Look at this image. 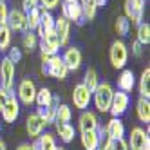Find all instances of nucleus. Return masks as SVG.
Instances as JSON below:
<instances>
[{
  "label": "nucleus",
  "mask_w": 150,
  "mask_h": 150,
  "mask_svg": "<svg viewBox=\"0 0 150 150\" xmlns=\"http://www.w3.org/2000/svg\"><path fill=\"white\" fill-rule=\"evenodd\" d=\"M38 6H40V0H22V7L20 9L24 13H29L33 7H38Z\"/></svg>",
  "instance_id": "e433bc0d"
},
{
  "label": "nucleus",
  "mask_w": 150,
  "mask_h": 150,
  "mask_svg": "<svg viewBox=\"0 0 150 150\" xmlns=\"http://www.w3.org/2000/svg\"><path fill=\"white\" fill-rule=\"evenodd\" d=\"M7 13H9V9L6 6L4 0H0V24H6V20H7Z\"/></svg>",
  "instance_id": "58836bf2"
},
{
  "label": "nucleus",
  "mask_w": 150,
  "mask_h": 150,
  "mask_svg": "<svg viewBox=\"0 0 150 150\" xmlns=\"http://www.w3.org/2000/svg\"><path fill=\"white\" fill-rule=\"evenodd\" d=\"M31 148H33V150H40V148H38V143H36V139H35V143H31Z\"/></svg>",
  "instance_id": "c03bdc74"
},
{
  "label": "nucleus",
  "mask_w": 150,
  "mask_h": 150,
  "mask_svg": "<svg viewBox=\"0 0 150 150\" xmlns=\"http://www.w3.org/2000/svg\"><path fill=\"white\" fill-rule=\"evenodd\" d=\"M136 112H137V117L141 123H150V100L146 98H139L137 103H136Z\"/></svg>",
  "instance_id": "aec40b11"
},
{
  "label": "nucleus",
  "mask_w": 150,
  "mask_h": 150,
  "mask_svg": "<svg viewBox=\"0 0 150 150\" xmlns=\"http://www.w3.org/2000/svg\"><path fill=\"white\" fill-rule=\"evenodd\" d=\"M109 150H128V143L125 137H120V139H112L110 141V148Z\"/></svg>",
  "instance_id": "f704fd0d"
},
{
  "label": "nucleus",
  "mask_w": 150,
  "mask_h": 150,
  "mask_svg": "<svg viewBox=\"0 0 150 150\" xmlns=\"http://www.w3.org/2000/svg\"><path fill=\"white\" fill-rule=\"evenodd\" d=\"M141 45H148L150 44V24L148 22H141L137 25V38H136Z\"/></svg>",
  "instance_id": "7c9ffc66"
},
{
  "label": "nucleus",
  "mask_w": 150,
  "mask_h": 150,
  "mask_svg": "<svg viewBox=\"0 0 150 150\" xmlns=\"http://www.w3.org/2000/svg\"><path fill=\"white\" fill-rule=\"evenodd\" d=\"M112 96H114V89L110 83H100L98 87H96V91L92 92V101L96 105V109H98L100 112H109L110 109V103H112Z\"/></svg>",
  "instance_id": "f03ea898"
},
{
  "label": "nucleus",
  "mask_w": 150,
  "mask_h": 150,
  "mask_svg": "<svg viewBox=\"0 0 150 150\" xmlns=\"http://www.w3.org/2000/svg\"><path fill=\"white\" fill-rule=\"evenodd\" d=\"M94 4L98 6V7H103V6L107 4V0H94Z\"/></svg>",
  "instance_id": "37998d69"
},
{
  "label": "nucleus",
  "mask_w": 150,
  "mask_h": 150,
  "mask_svg": "<svg viewBox=\"0 0 150 150\" xmlns=\"http://www.w3.org/2000/svg\"><path fill=\"white\" fill-rule=\"evenodd\" d=\"M56 134L63 143H71L74 139V127L71 123H56Z\"/></svg>",
  "instance_id": "5701e85b"
},
{
  "label": "nucleus",
  "mask_w": 150,
  "mask_h": 150,
  "mask_svg": "<svg viewBox=\"0 0 150 150\" xmlns=\"http://www.w3.org/2000/svg\"><path fill=\"white\" fill-rule=\"evenodd\" d=\"M81 4V15L83 20H94L96 11H98V6L94 4V0H89V2H80Z\"/></svg>",
  "instance_id": "473e14b6"
},
{
  "label": "nucleus",
  "mask_w": 150,
  "mask_h": 150,
  "mask_svg": "<svg viewBox=\"0 0 150 150\" xmlns=\"http://www.w3.org/2000/svg\"><path fill=\"white\" fill-rule=\"evenodd\" d=\"M139 98H150V67L143 69L139 78Z\"/></svg>",
  "instance_id": "4be33fe9"
},
{
  "label": "nucleus",
  "mask_w": 150,
  "mask_h": 150,
  "mask_svg": "<svg viewBox=\"0 0 150 150\" xmlns=\"http://www.w3.org/2000/svg\"><path fill=\"white\" fill-rule=\"evenodd\" d=\"M45 125H47V123L42 120V117H40L36 112L29 114V116H27V120H25V130H27V136H29V137H33V139H36L42 132H44Z\"/></svg>",
  "instance_id": "ddd939ff"
},
{
  "label": "nucleus",
  "mask_w": 150,
  "mask_h": 150,
  "mask_svg": "<svg viewBox=\"0 0 150 150\" xmlns=\"http://www.w3.org/2000/svg\"><path fill=\"white\" fill-rule=\"evenodd\" d=\"M0 150H7V146H6V143L2 141V139H0Z\"/></svg>",
  "instance_id": "a18cd8bd"
},
{
  "label": "nucleus",
  "mask_w": 150,
  "mask_h": 150,
  "mask_svg": "<svg viewBox=\"0 0 150 150\" xmlns=\"http://www.w3.org/2000/svg\"><path fill=\"white\" fill-rule=\"evenodd\" d=\"M67 67L63 60L54 54V56H49V54H42V74L51 78H56V80H65L67 78Z\"/></svg>",
  "instance_id": "f257e3e1"
},
{
  "label": "nucleus",
  "mask_w": 150,
  "mask_h": 150,
  "mask_svg": "<svg viewBox=\"0 0 150 150\" xmlns=\"http://www.w3.org/2000/svg\"><path fill=\"white\" fill-rule=\"evenodd\" d=\"M83 85H85V87H87L91 92H94V91H96V87L100 85V80H98V72H96L94 69H87V71H85Z\"/></svg>",
  "instance_id": "c85d7f7f"
},
{
  "label": "nucleus",
  "mask_w": 150,
  "mask_h": 150,
  "mask_svg": "<svg viewBox=\"0 0 150 150\" xmlns=\"http://www.w3.org/2000/svg\"><path fill=\"white\" fill-rule=\"evenodd\" d=\"M98 127H100V121H98V117H96L94 112H91V110H83V112H81L80 120H78V128H80V132L96 130Z\"/></svg>",
  "instance_id": "f3484780"
},
{
  "label": "nucleus",
  "mask_w": 150,
  "mask_h": 150,
  "mask_svg": "<svg viewBox=\"0 0 150 150\" xmlns=\"http://www.w3.org/2000/svg\"><path fill=\"white\" fill-rule=\"evenodd\" d=\"M36 114L44 120L47 125L56 123V107H38Z\"/></svg>",
  "instance_id": "bb28decb"
},
{
  "label": "nucleus",
  "mask_w": 150,
  "mask_h": 150,
  "mask_svg": "<svg viewBox=\"0 0 150 150\" xmlns=\"http://www.w3.org/2000/svg\"><path fill=\"white\" fill-rule=\"evenodd\" d=\"M35 103L38 107H52V92H51V89H47V87L36 89Z\"/></svg>",
  "instance_id": "b1692460"
},
{
  "label": "nucleus",
  "mask_w": 150,
  "mask_h": 150,
  "mask_svg": "<svg viewBox=\"0 0 150 150\" xmlns=\"http://www.w3.org/2000/svg\"><path fill=\"white\" fill-rule=\"evenodd\" d=\"M130 22H128V18L123 15V16H117L116 18V25H114V29H116V33H117V36H127L128 35V31H130Z\"/></svg>",
  "instance_id": "2f4dec72"
},
{
  "label": "nucleus",
  "mask_w": 150,
  "mask_h": 150,
  "mask_svg": "<svg viewBox=\"0 0 150 150\" xmlns=\"http://www.w3.org/2000/svg\"><path fill=\"white\" fill-rule=\"evenodd\" d=\"M60 7H62V16L67 18L69 22H74L81 25L85 20L81 15V4L80 0H60Z\"/></svg>",
  "instance_id": "20e7f679"
},
{
  "label": "nucleus",
  "mask_w": 150,
  "mask_h": 150,
  "mask_svg": "<svg viewBox=\"0 0 150 150\" xmlns=\"http://www.w3.org/2000/svg\"><path fill=\"white\" fill-rule=\"evenodd\" d=\"M16 150H33V148H31V145H29V143H22Z\"/></svg>",
  "instance_id": "79ce46f5"
},
{
  "label": "nucleus",
  "mask_w": 150,
  "mask_h": 150,
  "mask_svg": "<svg viewBox=\"0 0 150 150\" xmlns=\"http://www.w3.org/2000/svg\"><path fill=\"white\" fill-rule=\"evenodd\" d=\"M63 63H65V67L67 71H78L81 67V62H83V56H81V52L78 47H67L65 52H63V56H62Z\"/></svg>",
  "instance_id": "f8f14e48"
},
{
  "label": "nucleus",
  "mask_w": 150,
  "mask_h": 150,
  "mask_svg": "<svg viewBox=\"0 0 150 150\" xmlns=\"http://www.w3.org/2000/svg\"><path fill=\"white\" fill-rule=\"evenodd\" d=\"M40 13L42 7H33L29 13H25V20H27V31H36L40 25Z\"/></svg>",
  "instance_id": "a878e982"
},
{
  "label": "nucleus",
  "mask_w": 150,
  "mask_h": 150,
  "mask_svg": "<svg viewBox=\"0 0 150 150\" xmlns=\"http://www.w3.org/2000/svg\"><path fill=\"white\" fill-rule=\"evenodd\" d=\"M18 103H24V105H31L35 103L36 98V85L31 78H24L18 85Z\"/></svg>",
  "instance_id": "6e6552de"
},
{
  "label": "nucleus",
  "mask_w": 150,
  "mask_h": 150,
  "mask_svg": "<svg viewBox=\"0 0 150 150\" xmlns=\"http://www.w3.org/2000/svg\"><path fill=\"white\" fill-rule=\"evenodd\" d=\"M9 94H11V92H7V91H4L2 87H0V110H2V107H4V103H6Z\"/></svg>",
  "instance_id": "a19ab883"
},
{
  "label": "nucleus",
  "mask_w": 150,
  "mask_h": 150,
  "mask_svg": "<svg viewBox=\"0 0 150 150\" xmlns=\"http://www.w3.org/2000/svg\"><path fill=\"white\" fill-rule=\"evenodd\" d=\"M128 105H130V96H128L127 92L117 91L112 96V103H110L109 112L112 114V117H121L128 110Z\"/></svg>",
  "instance_id": "9d476101"
},
{
  "label": "nucleus",
  "mask_w": 150,
  "mask_h": 150,
  "mask_svg": "<svg viewBox=\"0 0 150 150\" xmlns=\"http://www.w3.org/2000/svg\"><path fill=\"white\" fill-rule=\"evenodd\" d=\"M15 63L9 60L7 56L2 58L0 62V87L7 92H13V85H15Z\"/></svg>",
  "instance_id": "39448f33"
},
{
  "label": "nucleus",
  "mask_w": 150,
  "mask_h": 150,
  "mask_svg": "<svg viewBox=\"0 0 150 150\" xmlns=\"http://www.w3.org/2000/svg\"><path fill=\"white\" fill-rule=\"evenodd\" d=\"M146 141H148V134L141 127H134L130 130V134H128V139H127L128 150H143Z\"/></svg>",
  "instance_id": "4468645a"
},
{
  "label": "nucleus",
  "mask_w": 150,
  "mask_h": 150,
  "mask_svg": "<svg viewBox=\"0 0 150 150\" xmlns=\"http://www.w3.org/2000/svg\"><path fill=\"white\" fill-rule=\"evenodd\" d=\"M36 45H38V36H36V33H35V31H25L24 38H22V47L27 52H31L33 49H36Z\"/></svg>",
  "instance_id": "c756f323"
},
{
  "label": "nucleus",
  "mask_w": 150,
  "mask_h": 150,
  "mask_svg": "<svg viewBox=\"0 0 150 150\" xmlns=\"http://www.w3.org/2000/svg\"><path fill=\"white\" fill-rule=\"evenodd\" d=\"M11 45V31L6 24H0V51Z\"/></svg>",
  "instance_id": "72a5a7b5"
},
{
  "label": "nucleus",
  "mask_w": 150,
  "mask_h": 150,
  "mask_svg": "<svg viewBox=\"0 0 150 150\" xmlns=\"http://www.w3.org/2000/svg\"><path fill=\"white\" fill-rule=\"evenodd\" d=\"M125 16L128 18V22L139 25L143 20V13H145V0H125Z\"/></svg>",
  "instance_id": "423d86ee"
},
{
  "label": "nucleus",
  "mask_w": 150,
  "mask_h": 150,
  "mask_svg": "<svg viewBox=\"0 0 150 150\" xmlns=\"http://www.w3.org/2000/svg\"><path fill=\"white\" fill-rule=\"evenodd\" d=\"M130 47H132V52H134V56H137V58H139V56L143 54V45L139 44L137 40H134V42H132V45H130Z\"/></svg>",
  "instance_id": "ea45409f"
},
{
  "label": "nucleus",
  "mask_w": 150,
  "mask_h": 150,
  "mask_svg": "<svg viewBox=\"0 0 150 150\" xmlns=\"http://www.w3.org/2000/svg\"><path fill=\"white\" fill-rule=\"evenodd\" d=\"M0 128H2V127H0Z\"/></svg>",
  "instance_id": "09e8293b"
},
{
  "label": "nucleus",
  "mask_w": 150,
  "mask_h": 150,
  "mask_svg": "<svg viewBox=\"0 0 150 150\" xmlns=\"http://www.w3.org/2000/svg\"><path fill=\"white\" fill-rule=\"evenodd\" d=\"M56 150H65V148H63V146H56Z\"/></svg>",
  "instance_id": "49530a36"
},
{
  "label": "nucleus",
  "mask_w": 150,
  "mask_h": 150,
  "mask_svg": "<svg viewBox=\"0 0 150 150\" xmlns=\"http://www.w3.org/2000/svg\"><path fill=\"white\" fill-rule=\"evenodd\" d=\"M0 114H2V120L6 123H15L18 120V116H20V103L16 100V96L15 92H11L7 96V100L2 107V110H0Z\"/></svg>",
  "instance_id": "0eeeda50"
},
{
  "label": "nucleus",
  "mask_w": 150,
  "mask_h": 150,
  "mask_svg": "<svg viewBox=\"0 0 150 150\" xmlns=\"http://www.w3.org/2000/svg\"><path fill=\"white\" fill-rule=\"evenodd\" d=\"M36 143H38V148L40 150H56V139H54V136L52 134H49V132H42L38 137H36Z\"/></svg>",
  "instance_id": "393cba45"
},
{
  "label": "nucleus",
  "mask_w": 150,
  "mask_h": 150,
  "mask_svg": "<svg viewBox=\"0 0 150 150\" xmlns=\"http://www.w3.org/2000/svg\"><path fill=\"white\" fill-rule=\"evenodd\" d=\"M54 33L58 35L60 47L67 45V42L71 38V22H69L67 18H63L62 15L58 18H54Z\"/></svg>",
  "instance_id": "2eb2a0df"
},
{
  "label": "nucleus",
  "mask_w": 150,
  "mask_h": 150,
  "mask_svg": "<svg viewBox=\"0 0 150 150\" xmlns=\"http://www.w3.org/2000/svg\"><path fill=\"white\" fill-rule=\"evenodd\" d=\"M136 85V78H134V72L130 69H121V74L117 76V89L121 92H130Z\"/></svg>",
  "instance_id": "6ab92c4d"
},
{
  "label": "nucleus",
  "mask_w": 150,
  "mask_h": 150,
  "mask_svg": "<svg viewBox=\"0 0 150 150\" xmlns=\"http://www.w3.org/2000/svg\"><path fill=\"white\" fill-rule=\"evenodd\" d=\"M7 58L11 60L13 63H18L20 60H22V49H18L16 45H15V47H9V54H7Z\"/></svg>",
  "instance_id": "c9c22d12"
},
{
  "label": "nucleus",
  "mask_w": 150,
  "mask_h": 150,
  "mask_svg": "<svg viewBox=\"0 0 150 150\" xmlns=\"http://www.w3.org/2000/svg\"><path fill=\"white\" fill-rule=\"evenodd\" d=\"M72 120V110H71V107L65 105V103H62L56 107V123H71Z\"/></svg>",
  "instance_id": "cd10ccee"
},
{
  "label": "nucleus",
  "mask_w": 150,
  "mask_h": 150,
  "mask_svg": "<svg viewBox=\"0 0 150 150\" xmlns=\"http://www.w3.org/2000/svg\"><path fill=\"white\" fill-rule=\"evenodd\" d=\"M58 6H60V0H40V7L45 9V11H51Z\"/></svg>",
  "instance_id": "4c0bfd02"
},
{
  "label": "nucleus",
  "mask_w": 150,
  "mask_h": 150,
  "mask_svg": "<svg viewBox=\"0 0 150 150\" xmlns=\"http://www.w3.org/2000/svg\"><path fill=\"white\" fill-rule=\"evenodd\" d=\"M103 128H105V134L110 139L125 137V125H123V121L120 120V117H112V120H109V123H107Z\"/></svg>",
  "instance_id": "a211bd4d"
},
{
  "label": "nucleus",
  "mask_w": 150,
  "mask_h": 150,
  "mask_svg": "<svg viewBox=\"0 0 150 150\" xmlns=\"http://www.w3.org/2000/svg\"><path fill=\"white\" fill-rule=\"evenodd\" d=\"M51 31H54V16L51 15V11L42 9V13H40V25L36 29L38 40H42L47 33H51Z\"/></svg>",
  "instance_id": "dca6fc26"
},
{
  "label": "nucleus",
  "mask_w": 150,
  "mask_h": 150,
  "mask_svg": "<svg viewBox=\"0 0 150 150\" xmlns=\"http://www.w3.org/2000/svg\"><path fill=\"white\" fill-rule=\"evenodd\" d=\"M91 101H92V92L85 87L83 83L74 85V89H72V103H74V107L80 109V110H87Z\"/></svg>",
  "instance_id": "9b49d317"
},
{
  "label": "nucleus",
  "mask_w": 150,
  "mask_h": 150,
  "mask_svg": "<svg viewBox=\"0 0 150 150\" xmlns=\"http://www.w3.org/2000/svg\"><path fill=\"white\" fill-rule=\"evenodd\" d=\"M6 25L9 27V31H18V33H25L27 31V20H25V13L22 9H9L7 13V20Z\"/></svg>",
  "instance_id": "1a4fd4ad"
},
{
  "label": "nucleus",
  "mask_w": 150,
  "mask_h": 150,
  "mask_svg": "<svg viewBox=\"0 0 150 150\" xmlns=\"http://www.w3.org/2000/svg\"><path fill=\"white\" fill-rule=\"evenodd\" d=\"M81 139V146L85 150H96L98 148V143H100V137L96 134V130H89V132H81L80 136Z\"/></svg>",
  "instance_id": "412c9836"
},
{
  "label": "nucleus",
  "mask_w": 150,
  "mask_h": 150,
  "mask_svg": "<svg viewBox=\"0 0 150 150\" xmlns=\"http://www.w3.org/2000/svg\"><path fill=\"white\" fill-rule=\"evenodd\" d=\"M80 2H89V0H80Z\"/></svg>",
  "instance_id": "de8ad7c7"
},
{
  "label": "nucleus",
  "mask_w": 150,
  "mask_h": 150,
  "mask_svg": "<svg viewBox=\"0 0 150 150\" xmlns=\"http://www.w3.org/2000/svg\"><path fill=\"white\" fill-rule=\"evenodd\" d=\"M109 58H110V63L114 69H125L127 62H128V47L125 42H121V40L112 42L110 51H109Z\"/></svg>",
  "instance_id": "7ed1b4c3"
}]
</instances>
